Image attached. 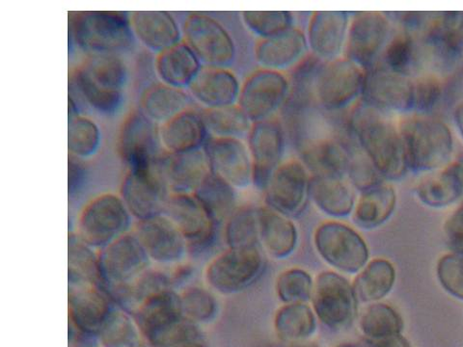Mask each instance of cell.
Masks as SVG:
<instances>
[{
    "mask_svg": "<svg viewBox=\"0 0 463 347\" xmlns=\"http://www.w3.org/2000/svg\"><path fill=\"white\" fill-rule=\"evenodd\" d=\"M457 125L459 129V133L463 138V105L459 108L457 113Z\"/></svg>",
    "mask_w": 463,
    "mask_h": 347,
    "instance_id": "cell-56",
    "label": "cell"
},
{
    "mask_svg": "<svg viewBox=\"0 0 463 347\" xmlns=\"http://www.w3.org/2000/svg\"><path fill=\"white\" fill-rule=\"evenodd\" d=\"M372 347H411V345L407 339H404L400 334L375 341Z\"/></svg>",
    "mask_w": 463,
    "mask_h": 347,
    "instance_id": "cell-54",
    "label": "cell"
},
{
    "mask_svg": "<svg viewBox=\"0 0 463 347\" xmlns=\"http://www.w3.org/2000/svg\"><path fill=\"white\" fill-rule=\"evenodd\" d=\"M115 307L100 286L68 284L69 316L84 334L98 336Z\"/></svg>",
    "mask_w": 463,
    "mask_h": 347,
    "instance_id": "cell-22",
    "label": "cell"
},
{
    "mask_svg": "<svg viewBox=\"0 0 463 347\" xmlns=\"http://www.w3.org/2000/svg\"><path fill=\"white\" fill-rule=\"evenodd\" d=\"M402 320L399 313L388 304L374 302L362 314L360 328L375 341L400 335Z\"/></svg>",
    "mask_w": 463,
    "mask_h": 347,
    "instance_id": "cell-46",
    "label": "cell"
},
{
    "mask_svg": "<svg viewBox=\"0 0 463 347\" xmlns=\"http://www.w3.org/2000/svg\"><path fill=\"white\" fill-rule=\"evenodd\" d=\"M68 284L101 286L99 252L83 242L76 233L69 235Z\"/></svg>",
    "mask_w": 463,
    "mask_h": 347,
    "instance_id": "cell-39",
    "label": "cell"
},
{
    "mask_svg": "<svg viewBox=\"0 0 463 347\" xmlns=\"http://www.w3.org/2000/svg\"><path fill=\"white\" fill-rule=\"evenodd\" d=\"M354 143L351 133L318 141L299 152L301 163L313 176L344 179Z\"/></svg>",
    "mask_w": 463,
    "mask_h": 347,
    "instance_id": "cell-25",
    "label": "cell"
},
{
    "mask_svg": "<svg viewBox=\"0 0 463 347\" xmlns=\"http://www.w3.org/2000/svg\"><path fill=\"white\" fill-rule=\"evenodd\" d=\"M417 195L430 208H445L463 195V158L420 183Z\"/></svg>",
    "mask_w": 463,
    "mask_h": 347,
    "instance_id": "cell-32",
    "label": "cell"
},
{
    "mask_svg": "<svg viewBox=\"0 0 463 347\" xmlns=\"http://www.w3.org/2000/svg\"><path fill=\"white\" fill-rule=\"evenodd\" d=\"M309 194L316 207L330 217L344 219L354 212L355 196L344 179L312 176Z\"/></svg>",
    "mask_w": 463,
    "mask_h": 347,
    "instance_id": "cell-34",
    "label": "cell"
},
{
    "mask_svg": "<svg viewBox=\"0 0 463 347\" xmlns=\"http://www.w3.org/2000/svg\"><path fill=\"white\" fill-rule=\"evenodd\" d=\"M308 50L307 34L293 27L278 36L260 40L255 56L260 68L284 72L306 60Z\"/></svg>",
    "mask_w": 463,
    "mask_h": 347,
    "instance_id": "cell-28",
    "label": "cell"
},
{
    "mask_svg": "<svg viewBox=\"0 0 463 347\" xmlns=\"http://www.w3.org/2000/svg\"><path fill=\"white\" fill-rule=\"evenodd\" d=\"M445 234L458 251H463V206L455 211L445 223Z\"/></svg>",
    "mask_w": 463,
    "mask_h": 347,
    "instance_id": "cell-53",
    "label": "cell"
},
{
    "mask_svg": "<svg viewBox=\"0 0 463 347\" xmlns=\"http://www.w3.org/2000/svg\"><path fill=\"white\" fill-rule=\"evenodd\" d=\"M203 149L214 175L236 190H243L252 183L251 155L243 139L210 136Z\"/></svg>",
    "mask_w": 463,
    "mask_h": 347,
    "instance_id": "cell-19",
    "label": "cell"
},
{
    "mask_svg": "<svg viewBox=\"0 0 463 347\" xmlns=\"http://www.w3.org/2000/svg\"><path fill=\"white\" fill-rule=\"evenodd\" d=\"M313 287L310 274L300 268L285 270L277 283L278 295L286 304L307 302L312 297Z\"/></svg>",
    "mask_w": 463,
    "mask_h": 347,
    "instance_id": "cell-49",
    "label": "cell"
},
{
    "mask_svg": "<svg viewBox=\"0 0 463 347\" xmlns=\"http://www.w3.org/2000/svg\"><path fill=\"white\" fill-rule=\"evenodd\" d=\"M133 316L150 346L184 320L180 294L174 288L155 293L142 301Z\"/></svg>",
    "mask_w": 463,
    "mask_h": 347,
    "instance_id": "cell-20",
    "label": "cell"
},
{
    "mask_svg": "<svg viewBox=\"0 0 463 347\" xmlns=\"http://www.w3.org/2000/svg\"><path fill=\"white\" fill-rule=\"evenodd\" d=\"M174 347H207L204 342L201 341V339L194 340V341H188L185 342H183L181 344H178Z\"/></svg>",
    "mask_w": 463,
    "mask_h": 347,
    "instance_id": "cell-55",
    "label": "cell"
},
{
    "mask_svg": "<svg viewBox=\"0 0 463 347\" xmlns=\"http://www.w3.org/2000/svg\"><path fill=\"white\" fill-rule=\"evenodd\" d=\"M314 243L328 265L345 273H358L369 262L370 252L364 239L344 223L328 221L318 226Z\"/></svg>",
    "mask_w": 463,
    "mask_h": 347,
    "instance_id": "cell-7",
    "label": "cell"
},
{
    "mask_svg": "<svg viewBox=\"0 0 463 347\" xmlns=\"http://www.w3.org/2000/svg\"><path fill=\"white\" fill-rule=\"evenodd\" d=\"M164 214L180 230L188 249L199 252L213 243L216 225L194 194L171 193Z\"/></svg>",
    "mask_w": 463,
    "mask_h": 347,
    "instance_id": "cell-18",
    "label": "cell"
},
{
    "mask_svg": "<svg viewBox=\"0 0 463 347\" xmlns=\"http://www.w3.org/2000/svg\"><path fill=\"white\" fill-rule=\"evenodd\" d=\"M347 126L358 146L370 158L383 179L398 180L409 167L402 147L399 124L391 114L362 101L353 107Z\"/></svg>",
    "mask_w": 463,
    "mask_h": 347,
    "instance_id": "cell-1",
    "label": "cell"
},
{
    "mask_svg": "<svg viewBox=\"0 0 463 347\" xmlns=\"http://www.w3.org/2000/svg\"><path fill=\"white\" fill-rule=\"evenodd\" d=\"M96 85L109 91L124 92L128 81V68L121 56L92 55L79 65Z\"/></svg>",
    "mask_w": 463,
    "mask_h": 347,
    "instance_id": "cell-40",
    "label": "cell"
},
{
    "mask_svg": "<svg viewBox=\"0 0 463 347\" xmlns=\"http://www.w3.org/2000/svg\"><path fill=\"white\" fill-rule=\"evenodd\" d=\"M183 41L204 67L228 68L233 63L236 47L227 29L203 13H193L182 25Z\"/></svg>",
    "mask_w": 463,
    "mask_h": 347,
    "instance_id": "cell-6",
    "label": "cell"
},
{
    "mask_svg": "<svg viewBox=\"0 0 463 347\" xmlns=\"http://www.w3.org/2000/svg\"><path fill=\"white\" fill-rule=\"evenodd\" d=\"M84 161L69 155V197H77L83 190L87 179Z\"/></svg>",
    "mask_w": 463,
    "mask_h": 347,
    "instance_id": "cell-52",
    "label": "cell"
},
{
    "mask_svg": "<svg viewBox=\"0 0 463 347\" xmlns=\"http://www.w3.org/2000/svg\"><path fill=\"white\" fill-rule=\"evenodd\" d=\"M133 233L151 263L161 267L177 266L188 249L180 230L165 214L137 221Z\"/></svg>",
    "mask_w": 463,
    "mask_h": 347,
    "instance_id": "cell-17",
    "label": "cell"
},
{
    "mask_svg": "<svg viewBox=\"0 0 463 347\" xmlns=\"http://www.w3.org/2000/svg\"><path fill=\"white\" fill-rule=\"evenodd\" d=\"M364 103L385 113L407 110L413 103L411 81L400 72L375 68L365 76Z\"/></svg>",
    "mask_w": 463,
    "mask_h": 347,
    "instance_id": "cell-21",
    "label": "cell"
},
{
    "mask_svg": "<svg viewBox=\"0 0 463 347\" xmlns=\"http://www.w3.org/2000/svg\"><path fill=\"white\" fill-rule=\"evenodd\" d=\"M389 35V23L378 12L357 13L347 31L343 56L361 68L374 64L383 55Z\"/></svg>",
    "mask_w": 463,
    "mask_h": 347,
    "instance_id": "cell-16",
    "label": "cell"
},
{
    "mask_svg": "<svg viewBox=\"0 0 463 347\" xmlns=\"http://www.w3.org/2000/svg\"><path fill=\"white\" fill-rule=\"evenodd\" d=\"M285 130L278 119L253 123L248 136L252 161V183L266 191L275 171L283 163Z\"/></svg>",
    "mask_w": 463,
    "mask_h": 347,
    "instance_id": "cell-15",
    "label": "cell"
},
{
    "mask_svg": "<svg viewBox=\"0 0 463 347\" xmlns=\"http://www.w3.org/2000/svg\"><path fill=\"white\" fill-rule=\"evenodd\" d=\"M156 164L148 168L128 170L120 186V197L137 221L165 213L170 196Z\"/></svg>",
    "mask_w": 463,
    "mask_h": 347,
    "instance_id": "cell-11",
    "label": "cell"
},
{
    "mask_svg": "<svg viewBox=\"0 0 463 347\" xmlns=\"http://www.w3.org/2000/svg\"><path fill=\"white\" fill-rule=\"evenodd\" d=\"M183 315L195 324L213 320L217 313L215 297L206 288L191 286L180 294Z\"/></svg>",
    "mask_w": 463,
    "mask_h": 347,
    "instance_id": "cell-48",
    "label": "cell"
},
{
    "mask_svg": "<svg viewBox=\"0 0 463 347\" xmlns=\"http://www.w3.org/2000/svg\"><path fill=\"white\" fill-rule=\"evenodd\" d=\"M260 241L273 258L291 255L298 243V230L289 217L269 207L257 208Z\"/></svg>",
    "mask_w": 463,
    "mask_h": 347,
    "instance_id": "cell-31",
    "label": "cell"
},
{
    "mask_svg": "<svg viewBox=\"0 0 463 347\" xmlns=\"http://www.w3.org/2000/svg\"><path fill=\"white\" fill-rule=\"evenodd\" d=\"M366 72L347 58L322 61L313 83V95L318 106L329 112L339 113L354 107L362 95Z\"/></svg>",
    "mask_w": 463,
    "mask_h": 347,
    "instance_id": "cell-5",
    "label": "cell"
},
{
    "mask_svg": "<svg viewBox=\"0 0 463 347\" xmlns=\"http://www.w3.org/2000/svg\"><path fill=\"white\" fill-rule=\"evenodd\" d=\"M170 193L194 194L212 172L204 149L183 154L163 152L156 162Z\"/></svg>",
    "mask_w": 463,
    "mask_h": 347,
    "instance_id": "cell-23",
    "label": "cell"
},
{
    "mask_svg": "<svg viewBox=\"0 0 463 347\" xmlns=\"http://www.w3.org/2000/svg\"><path fill=\"white\" fill-rule=\"evenodd\" d=\"M208 130L202 114L188 108L159 126V138L165 152L183 154L204 148Z\"/></svg>",
    "mask_w": 463,
    "mask_h": 347,
    "instance_id": "cell-29",
    "label": "cell"
},
{
    "mask_svg": "<svg viewBox=\"0 0 463 347\" xmlns=\"http://www.w3.org/2000/svg\"><path fill=\"white\" fill-rule=\"evenodd\" d=\"M132 220L133 216L120 195L99 194L80 211L76 234L83 242L100 250L128 234Z\"/></svg>",
    "mask_w": 463,
    "mask_h": 347,
    "instance_id": "cell-4",
    "label": "cell"
},
{
    "mask_svg": "<svg viewBox=\"0 0 463 347\" xmlns=\"http://www.w3.org/2000/svg\"><path fill=\"white\" fill-rule=\"evenodd\" d=\"M69 32L71 41L87 56H121L132 50L136 42L129 16L123 12H72Z\"/></svg>",
    "mask_w": 463,
    "mask_h": 347,
    "instance_id": "cell-2",
    "label": "cell"
},
{
    "mask_svg": "<svg viewBox=\"0 0 463 347\" xmlns=\"http://www.w3.org/2000/svg\"><path fill=\"white\" fill-rule=\"evenodd\" d=\"M241 85L228 68L203 67L187 92L205 109L238 104Z\"/></svg>",
    "mask_w": 463,
    "mask_h": 347,
    "instance_id": "cell-27",
    "label": "cell"
},
{
    "mask_svg": "<svg viewBox=\"0 0 463 347\" xmlns=\"http://www.w3.org/2000/svg\"><path fill=\"white\" fill-rule=\"evenodd\" d=\"M310 181L309 171L301 161L283 162L266 188L267 206L287 217L299 215L310 197Z\"/></svg>",
    "mask_w": 463,
    "mask_h": 347,
    "instance_id": "cell-14",
    "label": "cell"
},
{
    "mask_svg": "<svg viewBox=\"0 0 463 347\" xmlns=\"http://www.w3.org/2000/svg\"><path fill=\"white\" fill-rule=\"evenodd\" d=\"M163 149L159 126L140 108L130 111L123 121L118 137V153L128 170L156 165Z\"/></svg>",
    "mask_w": 463,
    "mask_h": 347,
    "instance_id": "cell-10",
    "label": "cell"
},
{
    "mask_svg": "<svg viewBox=\"0 0 463 347\" xmlns=\"http://www.w3.org/2000/svg\"><path fill=\"white\" fill-rule=\"evenodd\" d=\"M70 89L78 93L92 110L105 117H114L120 113L125 105L124 92L100 89L84 74L80 66L71 71Z\"/></svg>",
    "mask_w": 463,
    "mask_h": 347,
    "instance_id": "cell-38",
    "label": "cell"
},
{
    "mask_svg": "<svg viewBox=\"0 0 463 347\" xmlns=\"http://www.w3.org/2000/svg\"><path fill=\"white\" fill-rule=\"evenodd\" d=\"M192 100L187 90L174 89L158 81L145 89L139 108L149 119L161 126L191 108Z\"/></svg>",
    "mask_w": 463,
    "mask_h": 347,
    "instance_id": "cell-33",
    "label": "cell"
},
{
    "mask_svg": "<svg viewBox=\"0 0 463 347\" xmlns=\"http://www.w3.org/2000/svg\"><path fill=\"white\" fill-rule=\"evenodd\" d=\"M129 21L136 40L156 55L183 41L182 27L167 11H135Z\"/></svg>",
    "mask_w": 463,
    "mask_h": 347,
    "instance_id": "cell-26",
    "label": "cell"
},
{
    "mask_svg": "<svg viewBox=\"0 0 463 347\" xmlns=\"http://www.w3.org/2000/svg\"><path fill=\"white\" fill-rule=\"evenodd\" d=\"M101 132L98 124L89 116L78 114L71 116L68 123L69 155L89 159L100 148Z\"/></svg>",
    "mask_w": 463,
    "mask_h": 347,
    "instance_id": "cell-44",
    "label": "cell"
},
{
    "mask_svg": "<svg viewBox=\"0 0 463 347\" xmlns=\"http://www.w3.org/2000/svg\"><path fill=\"white\" fill-rule=\"evenodd\" d=\"M337 347H354V346H353L351 344H342V345H339Z\"/></svg>",
    "mask_w": 463,
    "mask_h": 347,
    "instance_id": "cell-58",
    "label": "cell"
},
{
    "mask_svg": "<svg viewBox=\"0 0 463 347\" xmlns=\"http://www.w3.org/2000/svg\"><path fill=\"white\" fill-rule=\"evenodd\" d=\"M264 268V258L258 249H229L212 260L205 278L214 291L235 294L256 282Z\"/></svg>",
    "mask_w": 463,
    "mask_h": 347,
    "instance_id": "cell-12",
    "label": "cell"
},
{
    "mask_svg": "<svg viewBox=\"0 0 463 347\" xmlns=\"http://www.w3.org/2000/svg\"><path fill=\"white\" fill-rule=\"evenodd\" d=\"M293 347H318L317 344L315 343H298V344H296L294 345Z\"/></svg>",
    "mask_w": 463,
    "mask_h": 347,
    "instance_id": "cell-57",
    "label": "cell"
},
{
    "mask_svg": "<svg viewBox=\"0 0 463 347\" xmlns=\"http://www.w3.org/2000/svg\"><path fill=\"white\" fill-rule=\"evenodd\" d=\"M311 300L315 314L333 329L343 328L353 322L358 302L353 285L340 274L331 271L318 275Z\"/></svg>",
    "mask_w": 463,
    "mask_h": 347,
    "instance_id": "cell-13",
    "label": "cell"
},
{
    "mask_svg": "<svg viewBox=\"0 0 463 347\" xmlns=\"http://www.w3.org/2000/svg\"><path fill=\"white\" fill-rule=\"evenodd\" d=\"M274 326L283 340H304L315 332V313L306 303L286 304L275 315Z\"/></svg>",
    "mask_w": 463,
    "mask_h": 347,
    "instance_id": "cell-43",
    "label": "cell"
},
{
    "mask_svg": "<svg viewBox=\"0 0 463 347\" xmlns=\"http://www.w3.org/2000/svg\"><path fill=\"white\" fill-rule=\"evenodd\" d=\"M437 277L449 295L463 301V251L443 255L437 265Z\"/></svg>",
    "mask_w": 463,
    "mask_h": 347,
    "instance_id": "cell-51",
    "label": "cell"
},
{
    "mask_svg": "<svg viewBox=\"0 0 463 347\" xmlns=\"http://www.w3.org/2000/svg\"><path fill=\"white\" fill-rule=\"evenodd\" d=\"M402 147L409 169L437 170L445 165L453 152V138L440 121L409 117L399 124Z\"/></svg>",
    "mask_w": 463,
    "mask_h": 347,
    "instance_id": "cell-3",
    "label": "cell"
},
{
    "mask_svg": "<svg viewBox=\"0 0 463 347\" xmlns=\"http://www.w3.org/2000/svg\"><path fill=\"white\" fill-rule=\"evenodd\" d=\"M242 21L260 40L282 34L294 26V16L288 11H244Z\"/></svg>",
    "mask_w": 463,
    "mask_h": 347,
    "instance_id": "cell-47",
    "label": "cell"
},
{
    "mask_svg": "<svg viewBox=\"0 0 463 347\" xmlns=\"http://www.w3.org/2000/svg\"><path fill=\"white\" fill-rule=\"evenodd\" d=\"M346 175L356 190L361 192L383 183V177L366 154L360 149L355 142L350 156L349 167Z\"/></svg>",
    "mask_w": 463,
    "mask_h": 347,
    "instance_id": "cell-50",
    "label": "cell"
},
{
    "mask_svg": "<svg viewBox=\"0 0 463 347\" xmlns=\"http://www.w3.org/2000/svg\"><path fill=\"white\" fill-rule=\"evenodd\" d=\"M101 287L135 283L151 266V260L134 233H128L99 250Z\"/></svg>",
    "mask_w": 463,
    "mask_h": 347,
    "instance_id": "cell-9",
    "label": "cell"
},
{
    "mask_svg": "<svg viewBox=\"0 0 463 347\" xmlns=\"http://www.w3.org/2000/svg\"><path fill=\"white\" fill-rule=\"evenodd\" d=\"M352 17L344 11H317L307 28L308 47L322 61L337 60L344 54Z\"/></svg>",
    "mask_w": 463,
    "mask_h": 347,
    "instance_id": "cell-24",
    "label": "cell"
},
{
    "mask_svg": "<svg viewBox=\"0 0 463 347\" xmlns=\"http://www.w3.org/2000/svg\"><path fill=\"white\" fill-rule=\"evenodd\" d=\"M98 337L104 347H148L133 314L115 307Z\"/></svg>",
    "mask_w": 463,
    "mask_h": 347,
    "instance_id": "cell-41",
    "label": "cell"
},
{
    "mask_svg": "<svg viewBox=\"0 0 463 347\" xmlns=\"http://www.w3.org/2000/svg\"><path fill=\"white\" fill-rule=\"evenodd\" d=\"M201 114L213 137L243 139L249 136L253 125L238 104L205 109Z\"/></svg>",
    "mask_w": 463,
    "mask_h": 347,
    "instance_id": "cell-42",
    "label": "cell"
},
{
    "mask_svg": "<svg viewBox=\"0 0 463 347\" xmlns=\"http://www.w3.org/2000/svg\"><path fill=\"white\" fill-rule=\"evenodd\" d=\"M194 194L216 226L226 222L237 210L236 188L212 172Z\"/></svg>",
    "mask_w": 463,
    "mask_h": 347,
    "instance_id": "cell-37",
    "label": "cell"
},
{
    "mask_svg": "<svg viewBox=\"0 0 463 347\" xmlns=\"http://www.w3.org/2000/svg\"><path fill=\"white\" fill-rule=\"evenodd\" d=\"M397 205L394 188L383 183L361 192L355 202L354 220L361 228L373 229L392 216Z\"/></svg>",
    "mask_w": 463,
    "mask_h": 347,
    "instance_id": "cell-35",
    "label": "cell"
},
{
    "mask_svg": "<svg viewBox=\"0 0 463 347\" xmlns=\"http://www.w3.org/2000/svg\"><path fill=\"white\" fill-rule=\"evenodd\" d=\"M395 282L394 265L386 258H376L358 272L353 286L358 301L374 303L388 295Z\"/></svg>",
    "mask_w": 463,
    "mask_h": 347,
    "instance_id": "cell-36",
    "label": "cell"
},
{
    "mask_svg": "<svg viewBox=\"0 0 463 347\" xmlns=\"http://www.w3.org/2000/svg\"><path fill=\"white\" fill-rule=\"evenodd\" d=\"M203 67L196 54L184 41L155 58L158 81L183 90L188 89Z\"/></svg>",
    "mask_w": 463,
    "mask_h": 347,
    "instance_id": "cell-30",
    "label": "cell"
},
{
    "mask_svg": "<svg viewBox=\"0 0 463 347\" xmlns=\"http://www.w3.org/2000/svg\"><path fill=\"white\" fill-rule=\"evenodd\" d=\"M225 239L229 249H258L260 235L257 208L237 209L226 221Z\"/></svg>",
    "mask_w": 463,
    "mask_h": 347,
    "instance_id": "cell-45",
    "label": "cell"
},
{
    "mask_svg": "<svg viewBox=\"0 0 463 347\" xmlns=\"http://www.w3.org/2000/svg\"><path fill=\"white\" fill-rule=\"evenodd\" d=\"M291 91L284 72L260 68L241 84L238 105L252 123L274 118Z\"/></svg>",
    "mask_w": 463,
    "mask_h": 347,
    "instance_id": "cell-8",
    "label": "cell"
}]
</instances>
